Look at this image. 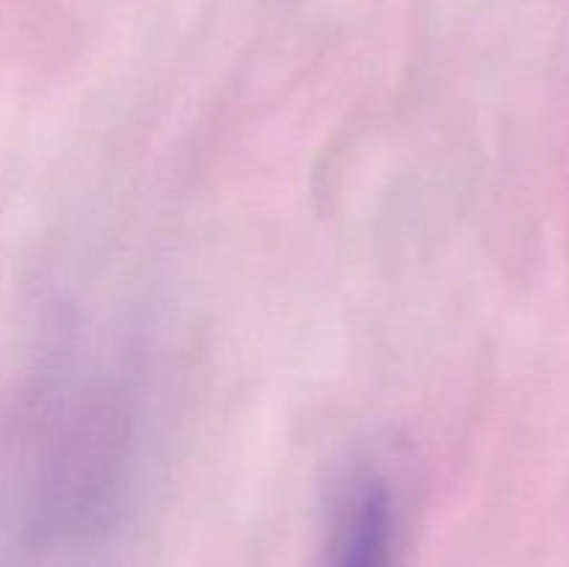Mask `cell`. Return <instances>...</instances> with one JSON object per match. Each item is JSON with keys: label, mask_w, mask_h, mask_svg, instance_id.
<instances>
[{"label": "cell", "mask_w": 569, "mask_h": 567, "mask_svg": "<svg viewBox=\"0 0 569 567\" xmlns=\"http://www.w3.org/2000/svg\"><path fill=\"white\" fill-rule=\"evenodd\" d=\"M392 498L378 476L353 481L333 520L326 567H392Z\"/></svg>", "instance_id": "obj_2"}, {"label": "cell", "mask_w": 569, "mask_h": 567, "mask_svg": "<svg viewBox=\"0 0 569 567\" xmlns=\"http://www.w3.org/2000/svg\"><path fill=\"white\" fill-rule=\"evenodd\" d=\"M0 489V567H94L126 509L120 400L87 387L39 392Z\"/></svg>", "instance_id": "obj_1"}]
</instances>
